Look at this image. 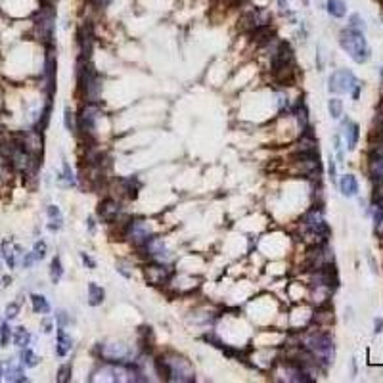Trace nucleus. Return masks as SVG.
Returning a JSON list of instances; mask_svg holds the SVG:
<instances>
[{"mask_svg":"<svg viewBox=\"0 0 383 383\" xmlns=\"http://www.w3.org/2000/svg\"><path fill=\"white\" fill-rule=\"evenodd\" d=\"M0 251H2V253H0V255H2V259L6 260V264H8L10 268H13V266H15V255H23V253H13V251H15V248H13L10 242H4Z\"/></svg>","mask_w":383,"mask_h":383,"instance_id":"nucleus-22","label":"nucleus"},{"mask_svg":"<svg viewBox=\"0 0 383 383\" xmlns=\"http://www.w3.org/2000/svg\"><path fill=\"white\" fill-rule=\"evenodd\" d=\"M12 339H13V345L19 347V349H23V347L29 345V341H31V334H29L25 328H15Z\"/></svg>","mask_w":383,"mask_h":383,"instance_id":"nucleus-26","label":"nucleus"},{"mask_svg":"<svg viewBox=\"0 0 383 383\" xmlns=\"http://www.w3.org/2000/svg\"><path fill=\"white\" fill-rule=\"evenodd\" d=\"M50 113H52V98L46 100V106H44V110H42V115H40V119H38V125H37V130H44L46 127H48V121H50Z\"/></svg>","mask_w":383,"mask_h":383,"instance_id":"nucleus-27","label":"nucleus"},{"mask_svg":"<svg viewBox=\"0 0 383 383\" xmlns=\"http://www.w3.org/2000/svg\"><path fill=\"white\" fill-rule=\"evenodd\" d=\"M119 211H121V207H119V203L115 199H104L98 207V217L106 223H113L117 219Z\"/></svg>","mask_w":383,"mask_h":383,"instance_id":"nucleus-11","label":"nucleus"},{"mask_svg":"<svg viewBox=\"0 0 383 383\" xmlns=\"http://www.w3.org/2000/svg\"><path fill=\"white\" fill-rule=\"evenodd\" d=\"M104 295H106V293H104V289H102L98 284H94V282L88 284V305H90V307H98V305H102Z\"/></svg>","mask_w":383,"mask_h":383,"instance_id":"nucleus-19","label":"nucleus"},{"mask_svg":"<svg viewBox=\"0 0 383 383\" xmlns=\"http://www.w3.org/2000/svg\"><path fill=\"white\" fill-rule=\"evenodd\" d=\"M309 2H310V0H303V4H309Z\"/></svg>","mask_w":383,"mask_h":383,"instance_id":"nucleus-45","label":"nucleus"},{"mask_svg":"<svg viewBox=\"0 0 383 383\" xmlns=\"http://www.w3.org/2000/svg\"><path fill=\"white\" fill-rule=\"evenodd\" d=\"M69 376H71V366L69 364H65V366H62L60 368V372H58V382H69Z\"/></svg>","mask_w":383,"mask_h":383,"instance_id":"nucleus-36","label":"nucleus"},{"mask_svg":"<svg viewBox=\"0 0 383 383\" xmlns=\"http://www.w3.org/2000/svg\"><path fill=\"white\" fill-rule=\"evenodd\" d=\"M12 173H13V165L12 161H10V157H6V155L0 153V184L8 182V180L12 178Z\"/></svg>","mask_w":383,"mask_h":383,"instance_id":"nucleus-20","label":"nucleus"},{"mask_svg":"<svg viewBox=\"0 0 383 383\" xmlns=\"http://www.w3.org/2000/svg\"><path fill=\"white\" fill-rule=\"evenodd\" d=\"M155 370L165 382H194V368L182 357H159L155 360Z\"/></svg>","mask_w":383,"mask_h":383,"instance_id":"nucleus-2","label":"nucleus"},{"mask_svg":"<svg viewBox=\"0 0 383 383\" xmlns=\"http://www.w3.org/2000/svg\"><path fill=\"white\" fill-rule=\"evenodd\" d=\"M374 205L376 207H383V180L376 182V188H374Z\"/></svg>","mask_w":383,"mask_h":383,"instance_id":"nucleus-33","label":"nucleus"},{"mask_svg":"<svg viewBox=\"0 0 383 383\" xmlns=\"http://www.w3.org/2000/svg\"><path fill=\"white\" fill-rule=\"evenodd\" d=\"M276 2H278V8H280V10L287 12V8H289V2H287V0H276Z\"/></svg>","mask_w":383,"mask_h":383,"instance_id":"nucleus-42","label":"nucleus"},{"mask_svg":"<svg viewBox=\"0 0 383 383\" xmlns=\"http://www.w3.org/2000/svg\"><path fill=\"white\" fill-rule=\"evenodd\" d=\"M10 282H12V278H10V276H4V278H2V287H8Z\"/></svg>","mask_w":383,"mask_h":383,"instance_id":"nucleus-44","label":"nucleus"},{"mask_svg":"<svg viewBox=\"0 0 383 383\" xmlns=\"http://www.w3.org/2000/svg\"><path fill=\"white\" fill-rule=\"evenodd\" d=\"M270 67L274 79L280 85H289L295 77V56L293 50L287 42H278L276 48L272 50Z\"/></svg>","mask_w":383,"mask_h":383,"instance_id":"nucleus-1","label":"nucleus"},{"mask_svg":"<svg viewBox=\"0 0 383 383\" xmlns=\"http://www.w3.org/2000/svg\"><path fill=\"white\" fill-rule=\"evenodd\" d=\"M60 180H62L63 186H73L75 184V176L71 173V167L67 165V163H63V173L60 176Z\"/></svg>","mask_w":383,"mask_h":383,"instance_id":"nucleus-32","label":"nucleus"},{"mask_svg":"<svg viewBox=\"0 0 383 383\" xmlns=\"http://www.w3.org/2000/svg\"><path fill=\"white\" fill-rule=\"evenodd\" d=\"M100 108L96 106V102H88L87 106L83 108V112L77 119V127L79 130H83V134H92L96 128V121H98Z\"/></svg>","mask_w":383,"mask_h":383,"instance_id":"nucleus-7","label":"nucleus"},{"mask_svg":"<svg viewBox=\"0 0 383 383\" xmlns=\"http://www.w3.org/2000/svg\"><path fill=\"white\" fill-rule=\"evenodd\" d=\"M2 376H4V372H2V370H0V378H2Z\"/></svg>","mask_w":383,"mask_h":383,"instance_id":"nucleus-46","label":"nucleus"},{"mask_svg":"<svg viewBox=\"0 0 383 383\" xmlns=\"http://www.w3.org/2000/svg\"><path fill=\"white\" fill-rule=\"evenodd\" d=\"M293 113H295L297 123H299V127H301V130L309 128V110H307V106H305V102H303V100H299V102H297Z\"/></svg>","mask_w":383,"mask_h":383,"instance_id":"nucleus-18","label":"nucleus"},{"mask_svg":"<svg viewBox=\"0 0 383 383\" xmlns=\"http://www.w3.org/2000/svg\"><path fill=\"white\" fill-rule=\"evenodd\" d=\"M56 54H54V48L48 46V52H46V60H44V83H46V94L48 98L54 96L56 92Z\"/></svg>","mask_w":383,"mask_h":383,"instance_id":"nucleus-9","label":"nucleus"},{"mask_svg":"<svg viewBox=\"0 0 383 383\" xmlns=\"http://www.w3.org/2000/svg\"><path fill=\"white\" fill-rule=\"evenodd\" d=\"M382 328H383V320L382 318H378V320H376V334H380V332H382Z\"/></svg>","mask_w":383,"mask_h":383,"instance_id":"nucleus-43","label":"nucleus"},{"mask_svg":"<svg viewBox=\"0 0 383 383\" xmlns=\"http://www.w3.org/2000/svg\"><path fill=\"white\" fill-rule=\"evenodd\" d=\"M19 309H21V303H19V301L8 303V305H6V310H4V316H6V320H13V318L19 314Z\"/></svg>","mask_w":383,"mask_h":383,"instance_id":"nucleus-31","label":"nucleus"},{"mask_svg":"<svg viewBox=\"0 0 383 383\" xmlns=\"http://www.w3.org/2000/svg\"><path fill=\"white\" fill-rule=\"evenodd\" d=\"M146 278L151 285H163L169 282L171 278V268L169 266H163V264H149L146 266Z\"/></svg>","mask_w":383,"mask_h":383,"instance_id":"nucleus-10","label":"nucleus"},{"mask_svg":"<svg viewBox=\"0 0 383 383\" xmlns=\"http://www.w3.org/2000/svg\"><path fill=\"white\" fill-rule=\"evenodd\" d=\"M54 2H58V0H52V4H54Z\"/></svg>","mask_w":383,"mask_h":383,"instance_id":"nucleus-47","label":"nucleus"},{"mask_svg":"<svg viewBox=\"0 0 383 383\" xmlns=\"http://www.w3.org/2000/svg\"><path fill=\"white\" fill-rule=\"evenodd\" d=\"M63 276V266H62V259L60 257H54L52 262H50V280L52 284H58Z\"/></svg>","mask_w":383,"mask_h":383,"instance_id":"nucleus-25","label":"nucleus"},{"mask_svg":"<svg viewBox=\"0 0 383 383\" xmlns=\"http://www.w3.org/2000/svg\"><path fill=\"white\" fill-rule=\"evenodd\" d=\"M19 359H21V366H25V368H35L38 364V360H40L29 347H23V349H21Z\"/></svg>","mask_w":383,"mask_h":383,"instance_id":"nucleus-24","label":"nucleus"},{"mask_svg":"<svg viewBox=\"0 0 383 383\" xmlns=\"http://www.w3.org/2000/svg\"><path fill=\"white\" fill-rule=\"evenodd\" d=\"M4 378L8 382H27V378L23 376V368L21 366H15L13 362H8V368L4 372Z\"/></svg>","mask_w":383,"mask_h":383,"instance_id":"nucleus-21","label":"nucleus"},{"mask_svg":"<svg viewBox=\"0 0 383 383\" xmlns=\"http://www.w3.org/2000/svg\"><path fill=\"white\" fill-rule=\"evenodd\" d=\"M73 347V339L65 334L63 328H58V345H56V353L58 357H65Z\"/></svg>","mask_w":383,"mask_h":383,"instance_id":"nucleus-15","label":"nucleus"},{"mask_svg":"<svg viewBox=\"0 0 383 383\" xmlns=\"http://www.w3.org/2000/svg\"><path fill=\"white\" fill-rule=\"evenodd\" d=\"M127 238H130V242H132L134 246H146L149 240L153 238V234H151V228H149L148 223H144V221H134V223L128 224Z\"/></svg>","mask_w":383,"mask_h":383,"instance_id":"nucleus-8","label":"nucleus"},{"mask_svg":"<svg viewBox=\"0 0 383 383\" xmlns=\"http://www.w3.org/2000/svg\"><path fill=\"white\" fill-rule=\"evenodd\" d=\"M81 259H83V262H85V266H88V268H96V262H94V259H92L88 253H81Z\"/></svg>","mask_w":383,"mask_h":383,"instance_id":"nucleus-38","label":"nucleus"},{"mask_svg":"<svg viewBox=\"0 0 383 383\" xmlns=\"http://www.w3.org/2000/svg\"><path fill=\"white\" fill-rule=\"evenodd\" d=\"M44 255H46V244L40 240V242L35 244V248H33V257H35V260H40L44 259Z\"/></svg>","mask_w":383,"mask_h":383,"instance_id":"nucleus-34","label":"nucleus"},{"mask_svg":"<svg viewBox=\"0 0 383 383\" xmlns=\"http://www.w3.org/2000/svg\"><path fill=\"white\" fill-rule=\"evenodd\" d=\"M56 318H58V328H65V324H67V312L60 310V312L56 314Z\"/></svg>","mask_w":383,"mask_h":383,"instance_id":"nucleus-39","label":"nucleus"},{"mask_svg":"<svg viewBox=\"0 0 383 383\" xmlns=\"http://www.w3.org/2000/svg\"><path fill=\"white\" fill-rule=\"evenodd\" d=\"M339 44L353 58V62L364 63L370 60V48H368V42H366L362 31H357L353 27L343 29L339 35Z\"/></svg>","mask_w":383,"mask_h":383,"instance_id":"nucleus-3","label":"nucleus"},{"mask_svg":"<svg viewBox=\"0 0 383 383\" xmlns=\"http://www.w3.org/2000/svg\"><path fill=\"white\" fill-rule=\"evenodd\" d=\"M42 332H44V334H50V332H52V322H50L48 318L42 320Z\"/></svg>","mask_w":383,"mask_h":383,"instance_id":"nucleus-41","label":"nucleus"},{"mask_svg":"<svg viewBox=\"0 0 383 383\" xmlns=\"http://www.w3.org/2000/svg\"><path fill=\"white\" fill-rule=\"evenodd\" d=\"M330 92L334 94H353V98H359L360 83L359 79L347 69H339L330 77Z\"/></svg>","mask_w":383,"mask_h":383,"instance_id":"nucleus-6","label":"nucleus"},{"mask_svg":"<svg viewBox=\"0 0 383 383\" xmlns=\"http://www.w3.org/2000/svg\"><path fill=\"white\" fill-rule=\"evenodd\" d=\"M63 125H65V128H67L69 132H75L77 123H75V115L73 112H71V108H65V110H63Z\"/></svg>","mask_w":383,"mask_h":383,"instance_id":"nucleus-30","label":"nucleus"},{"mask_svg":"<svg viewBox=\"0 0 383 383\" xmlns=\"http://www.w3.org/2000/svg\"><path fill=\"white\" fill-rule=\"evenodd\" d=\"M33 262H35V257H33V253H27V255H23V266H25V268H29Z\"/></svg>","mask_w":383,"mask_h":383,"instance_id":"nucleus-40","label":"nucleus"},{"mask_svg":"<svg viewBox=\"0 0 383 383\" xmlns=\"http://www.w3.org/2000/svg\"><path fill=\"white\" fill-rule=\"evenodd\" d=\"M12 339V328L8 326V322H0V345L6 347Z\"/></svg>","mask_w":383,"mask_h":383,"instance_id":"nucleus-29","label":"nucleus"},{"mask_svg":"<svg viewBox=\"0 0 383 383\" xmlns=\"http://www.w3.org/2000/svg\"><path fill=\"white\" fill-rule=\"evenodd\" d=\"M376 232L383 236V207H376Z\"/></svg>","mask_w":383,"mask_h":383,"instance_id":"nucleus-35","label":"nucleus"},{"mask_svg":"<svg viewBox=\"0 0 383 383\" xmlns=\"http://www.w3.org/2000/svg\"><path fill=\"white\" fill-rule=\"evenodd\" d=\"M349 27H353V29H357V31H364V21H362V17H360L359 13L351 15V25H349Z\"/></svg>","mask_w":383,"mask_h":383,"instance_id":"nucleus-37","label":"nucleus"},{"mask_svg":"<svg viewBox=\"0 0 383 383\" xmlns=\"http://www.w3.org/2000/svg\"><path fill=\"white\" fill-rule=\"evenodd\" d=\"M368 173L374 182L383 180V153L378 151H370V157H368Z\"/></svg>","mask_w":383,"mask_h":383,"instance_id":"nucleus-12","label":"nucleus"},{"mask_svg":"<svg viewBox=\"0 0 383 383\" xmlns=\"http://www.w3.org/2000/svg\"><path fill=\"white\" fill-rule=\"evenodd\" d=\"M46 215H48V228L52 232H58L60 228H62L63 224V217H62V211L58 209L56 205H48V209H46Z\"/></svg>","mask_w":383,"mask_h":383,"instance_id":"nucleus-17","label":"nucleus"},{"mask_svg":"<svg viewBox=\"0 0 383 383\" xmlns=\"http://www.w3.org/2000/svg\"><path fill=\"white\" fill-rule=\"evenodd\" d=\"M328 110H330V115H332L334 119H339V117L343 115V102L339 98H332L328 102Z\"/></svg>","mask_w":383,"mask_h":383,"instance_id":"nucleus-28","label":"nucleus"},{"mask_svg":"<svg viewBox=\"0 0 383 383\" xmlns=\"http://www.w3.org/2000/svg\"><path fill=\"white\" fill-rule=\"evenodd\" d=\"M339 190H341V194H343L345 198L357 196V194H359V180H357V176H353V174L341 176V180H339Z\"/></svg>","mask_w":383,"mask_h":383,"instance_id":"nucleus-13","label":"nucleus"},{"mask_svg":"<svg viewBox=\"0 0 383 383\" xmlns=\"http://www.w3.org/2000/svg\"><path fill=\"white\" fill-rule=\"evenodd\" d=\"M35 33H37L38 40H42L46 46L52 44L54 38V29H56V10L52 4H42L40 10L35 13Z\"/></svg>","mask_w":383,"mask_h":383,"instance_id":"nucleus-4","label":"nucleus"},{"mask_svg":"<svg viewBox=\"0 0 383 383\" xmlns=\"http://www.w3.org/2000/svg\"><path fill=\"white\" fill-rule=\"evenodd\" d=\"M326 10H328V13H330L332 17L341 19V17L347 15V2L345 0H328Z\"/></svg>","mask_w":383,"mask_h":383,"instance_id":"nucleus-16","label":"nucleus"},{"mask_svg":"<svg viewBox=\"0 0 383 383\" xmlns=\"http://www.w3.org/2000/svg\"><path fill=\"white\" fill-rule=\"evenodd\" d=\"M343 136L347 140V148L355 149L357 142H359V125L353 123V121H345L343 123Z\"/></svg>","mask_w":383,"mask_h":383,"instance_id":"nucleus-14","label":"nucleus"},{"mask_svg":"<svg viewBox=\"0 0 383 383\" xmlns=\"http://www.w3.org/2000/svg\"><path fill=\"white\" fill-rule=\"evenodd\" d=\"M305 347L316 362L330 364L334 359V339L328 334H314L305 341Z\"/></svg>","mask_w":383,"mask_h":383,"instance_id":"nucleus-5","label":"nucleus"},{"mask_svg":"<svg viewBox=\"0 0 383 383\" xmlns=\"http://www.w3.org/2000/svg\"><path fill=\"white\" fill-rule=\"evenodd\" d=\"M31 305H33V310L38 314H48L50 312V303L44 295H38V293L31 295Z\"/></svg>","mask_w":383,"mask_h":383,"instance_id":"nucleus-23","label":"nucleus"}]
</instances>
